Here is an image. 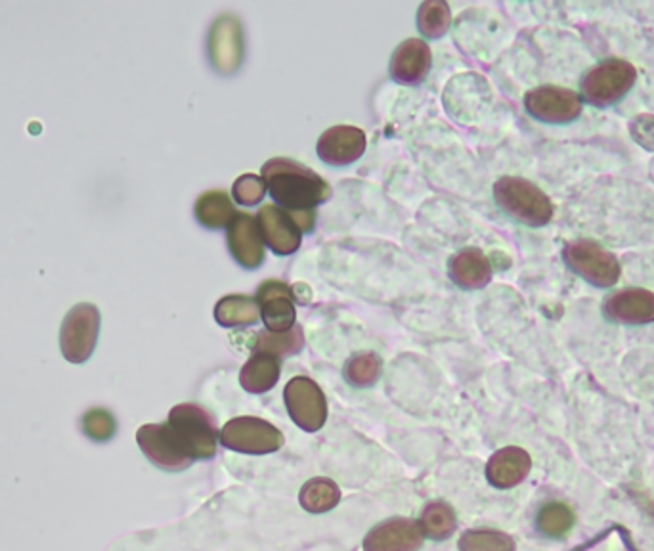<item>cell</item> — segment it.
<instances>
[{
    "instance_id": "cell-21",
    "label": "cell",
    "mask_w": 654,
    "mask_h": 551,
    "mask_svg": "<svg viewBox=\"0 0 654 551\" xmlns=\"http://www.w3.org/2000/svg\"><path fill=\"white\" fill-rule=\"evenodd\" d=\"M279 373H282L279 359L264 354V352H256L243 365L242 372H240V383L247 393L263 394L276 386Z\"/></svg>"
},
{
    "instance_id": "cell-6",
    "label": "cell",
    "mask_w": 654,
    "mask_h": 551,
    "mask_svg": "<svg viewBox=\"0 0 654 551\" xmlns=\"http://www.w3.org/2000/svg\"><path fill=\"white\" fill-rule=\"evenodd\" d=\"M101 310L93 303H81L65 315L60 328V349L67 362L83 364L93 357L101 336Z\"/></svg>"
},
{
    "instance_id": "cell-34",
    "label": "cell",
    "mask_w": 654,
    "mask_h": 551,
    "mask_svg": "<svg viewBox=\"0 0 654 551\" xmlns=\"http://www.w3.org/2000/svg\"><path fill=\"white\" fill-rule=\"evenodd\" d=\"M630 135L641 148L654 151V115L643 114L633 117L630 123Z\"/></svg>"
},
{
    "instance_id": "cell-29",
    "label": "cell",
    "mask_w": 654,
    "mask_h": 551,
    "mask_svg": "<svg viewBox=\"0 0 654 551\" xmlns=\"http://www.w3.org/2000/svg\"><path fill=\"white\" fill-rule=\"evenodd\" d=\"M462 551H515V540L507 532L492 529H475L463 532L460 538Z\"/></svg>"
},
{
    "instance_id": "cell-15",
    "label": "cell",
    "mask_w": 654,
    "mask_h": 551,
    "mask_svg": "<svg viewBox=\"0 0 654 551\" xmlns=\"http://www.w3.org/2000/svg\"><path fill=\"white\" fill-rule=\"evenodd\" d=\"M228 245L243 268H259L264 261V237L256 216L235 213L228 226Z\"/></svg>"
},
{
    "instance_id": "cell-8",
    "label": "cell",
    "mask_w": 654,
    "mask_h": 551,
    "mask_svg": "<svg viewBox=\"0 0 654 551\" xmlns=\"http://www.w3.org/2000/svg\"><path fill=\"white\" fill-rule=\"evenodd\" d=\"M525 108L538 121L567 125L582 115L583 100L580 94L565 86L541 85L528 91Z\"/></svg>"
},
{
    "instance_id": "cell-5",
    "label": "cell",
    "mask_w": 654,
    "mask_h": 551,
    "mask_svg": "<svg viewBox=\"0 0 654 551\" xmlns=\"http://www.w3.org/2000/svg\"><path fill=\"white\" fill-rule=\"evenodd\" d=\"M562 261L583 282L601 289L616 286L622 274L619 257L595 240H574L565 245Z\"/></svg>"
},
{
    "instance_id": "cell-24",
    "label": "cell",
    "mask_w": 654,
    "mask_h": 551,
    "mask_svg": "<svg viewBox=\"0 0 654 551\" xmlns=\"http://www.w3.org/2000/svg\"><path fill=\"white\" fill-rule=\"evenodd\" d=\"M341 490L337 483L326 477H316L303 485L300 488L299 501L303 509L308 513H326L339 504Z\"/></svg>"
},
{
    "instance_id": "cell-20",
    "label": "cell",
    "mask_w": 654,
    "mask_h": 551,
    "mask_svg": "<svg viewBox=\"0 0 654 551\" xmlns=\"http://www.w3.org/2000/svg\"><path fill=\"white\" fill-rule=\"evenodd\" d=\"M450 278L455 286L463 289H481L488 286L492 279V265L483 251L470 247V250L455 253L450 261Z\"/></svg>"
},
{
    "instance_id": "cell-11",
    "label": "cell",
    "mask_w": 654,
    "mask_h": 551,
    "mask_svg": "<svg viewBox=\"0 0 654 551\" xmlns=\"http://www.w3.org/2000/svg\"><path fill=\"white\" fill-rule=\"evenodd\" d=\"M423 538L425 534L418 521L394 517L368 532L363 538V551H418Z\"/></svg>"
},
{
    "instance_id": "cell-28",
    "label": "cell",
    "mask_w": 654,
    "mask_h": 551,
    "mask_svg": "<svg viewBox=\"0 0 654 551\" xmlns=\"http://www.w3.org/2000/svg\"><path fill=\"white\" fill-rule=\"evenodd\" d=\"M452 23V12L444 0H428L418 10V28L428 39H441Z\"/></svg>"
},
{
    "instance_id": "cell-19",
    "label": "cell",
    "mask_w": 654,
    "mask_h": 551,
    "mask_svg": "<svg viewBox=\"0 0 654 551\" xmlns=\"http://www.w3.org/2000/svg\"><path fill=\"white\" fill-rule=\"evenodd\" d=\"M530 467H532V459L527 451H523L519 446H505L496 454H492V458L488 459L486 479L492 487L507 490L527 479Z\"/></svg>"
},
{
    "instance_id": "cell-4",
    "label": "cell",
    "mask_w": 654,
    "mask_h": 551,
    "mask_svg": "<svg viewBox=\"0 0 654 551\" xmlns=\"http://www.w3.org/2000/svg\"><path fill=\"white\" fill-rule=\"evenodd\" d=\"M637 81V70L622 57H606L583 73L580 96L595 108H609L619 104Z\"/></svg>"
},
{
    "instance_id": "cell-17",
    "label": "cell",
    "mask_w": 654,
    "mask_h": 551,
    "mask_svg": "<svg viewBox=\"0 0 654 551\" xmlns=\"http://www.w3.org/2000/svg\"><path fill=\"white\" fill-rule=\"evenodd\" d=\"M433 54L425 41L408 39L391 57V77L400 85H418L428 77Z\"/></svg>"
},
{
    "instance_id": "cell-33",
    "label": "cell",
    "mask_w": 654,
    "mask_h": 551,
    "mask_svg": "<svg viewBox=\"0 0 654 551\" xmlns=\"http://www.w3.org/2000/svg\"><path fill=\"white\" fill-rule=\"evenodd\" d=\"M266 190L268 188L264 184L263 177L242 174L240 179L235 180L232 193L240 205H259L264 200Z\"/></svg>"
},
{
    "instance_id": "cell-18",
    "label": "cell",
    "mask_w": 654,
    "mask_h": 551,
    "mask_svg": "<svg viewBox=\"0 0 654 551\" xmlns=\"http://www.w3.org/2000/svg\"><path fill=\"white\" fill-rule=\"evenodd\" d=\"M209 51L219 72L232 73L240 67L243 52L242 29L235 18L224 15L217 20L209 39Z\"/></svg>"
},
{
    "instance_id": "cell-16",
    "label": "cell",
    "mask_w": 654,
    "mask_h": 551,
    "mask_svg": "<svg viewBox=\"0 0 654 551\" xmlns=\"http://www.w3.org/2000/svg\"><path fill=\"white\" fill-rule=\"evenodd\" d=\"M264 244L276 255H293L300 247V232L297 222L293 221L287 211L277 208L276 203H266L256 215Z\"/></svg>"
},
{
    "instance_id": "cell-10",
    "label": "cell",
    "mask_w": 654,
    "mask_h": 551,
    "mask_svg": "<svg viewBox=\"0 0 654 551\" xmlns=\"http://www.w3.org/2000/svg\"><path fill=\"white\" fill-rule=\"evenodd\" d=\"M255 299L261 307V318L266 330L279 333V331H289L295 328V320H297L295 294L287 284L268 279L261 284Z\"/></svg>"
},
{
    "instance_id": "cell-1",
    "label": "cell",
    "mask_w": 654,
    "mask_h": 551,
    "mask_svg": "<svg viewBox=\"0 0 654 551\" xmlns=\"http://www.w3.org/2000/svg\"><path fill=\"white\" fill-rule=\"evenodd\" d=\"M263 180L277 208L289 215L316 211L331 198V187L318 172L295 159L274 158L263 166Z\"/></svg>"
},
{
    "instance_id": "cell-30",
    "label": "cell",
    "mask_w": 654,
    "mask_h": 551,
    "mask_svg": "<svg viewBox=\"0 0 654 551\" xmlns=\"http://www.w3.org/2000/svg\"><path fill=\"white\" fill-rule=\"evenodd\" d=\"M81 430L94 443H107L117 433V420L106 409L86 410L83 417H81Z\"/></svg>"
},
{
    "instance_id": "cell-2",
    "label": "cell",
    "mask_w": 654,
    "mask_h": 551,
    "mask_svg": "<svg viewBox=\"0 0 654 551\" xmlns=\"http://www.w3.org/2000/svg\"><path fill=\"white\" fill-rule=\"evenodd\" d=\"M167 433L171 435L172 443L186 458L211 459L217 454L219 438L214 430L211 415L198 404H178L169 412V420L165 422Z\"/></svg>"
},
{
    "instance_id": "cell-14",
    "label": "cell",
    "mask_w": 654,
    "mask_h": 551,
    "mask_svg": "<svg viewBox=\"0 0 654 551\" xmlns=\"http://www.w3.org/2000/svg\"><path fill=\"white\" fill-rule=\"evenodd\" d=\"M604 316L616 324L645 326L654 322V294L645 287H626L611 297L603 305Z\"/></svg>"
},
{
    "instance_id": "cell-3",
    "label": "cell",
    "mask_w": 654,
    "mask_h": 551,
    "mask_svg": "<svg viewBox=\"0 0 654 551\" xmlns=\"http://www.w3.org/2000/svg\"><path fill=\"white\" fill-rule=\"evenodd\" d=\"M494 198L507 215L532 229L546 226L553 219V203L548 193L520 177H502L494 184Z\"/></svg>"
},
{
    "instance_id": "cell-23",
    "label": "cell",
    "mask_w": 654,
    "mask_h": 551,
    "mask_svg": "<svg viewBox=\"0 0 654 551\" xmlns=\"http://www.w3.org/2000/svg\"><path fill=\"white\" fill-rule=\"evenodd\" d=\"M196 216L205 229H224L235 216L234 203L224 190H209L196 203Z\"/></svg>"
},
{
    "instance_id": "cell-27",
    "label": "cell",
    "mask_w": 654,
    "mask_h": 551,
    "mask_svg": "<svg viewBox=\"0 0 654 551\" xmlns=\"http://www.w3.org/2000/svg\"><path fill=\"white\" fill-rule=\"evenodd\" d=\"M536 524L541 534L561 538L574 527V511L562 501H549L538 511Z\"/></svg>"
},
{
    "instance_id": "cell-32",
    "label": "cell",
    "mask_w": 654,
    "mask_h": 551,
    "mask_svg": "<svg viewBox=\"0 0 654 551\" xmlns=\"http://www.w3.org/2000/svg\"><path fill=\"white\" fill-rule=\"evenodd\" d=\"M572 551H637L632 538L622 527H612V529L604 530L599 537L590 540L588 544L582 548H577Z\"/></svg>"
},
{
    "instance_id": "cell-12",
    "label": "cell",
    "mask_w": 654,
    "mask_h": 551,
    "mask_svg": "<svg viewBox=\"0 0 654 551\" xmlns=\"http://www.w3.org/2000/svg\"><path fill=\"white\" fill-rule=\"evenodd\" d=\"M136 443L144 452V456L164 471H184L192 466V459L186 458L184 454L178 451L177 444L172 443L165 423L143 425L136 433Z\"/></svg>"
},
{
    "instance_id": "cell-25",
    "label": "cell",
    "mask_w": 654,
    "mask_h": 551,
    "mask_svg": "<svg viewBox=\"0 0 654 551\" xmlns=\"http://www.w3.org/2000/svg\"><path fill=\"white\" fill-rule=\"evenodd\" d=\"M305 347V333L300 326H295L289 331L263 330L256 333L255 351L271 354L276 359H285L297 354Z\"/></svg>"
},
{
    "instance_id": "cell-9",
    "label": "cell",
    "mask_w": 654,
    "mask_h": 551,
    "mask_svg": "<svg viewBox=\"0 0 654 551\" xmlns=\"http://www.w3.org/2000/svg\"><path fill=\"white\" fill-rule=\"evenodd\" d=\"M285 409L292 415L293 423L306 433H316L327 420L326 394L316 381L299 375L293 378L284 391Z\"/></svg>"
},
{
    "instance_id": "cell-13",
    "label": "cell",
    "mask_w": 654,
    "mask_h": 551,
    "mask_svg": "<svg viewBox=\"0 0 654 551\" xmlns=\"http://www.w3.org/2000/svg\"><path fill=\"white\" fill-rule=\"evenodd\" d=\"M316 151L327 166H350L366 151V133L350 125H337L321 135Z\"/></svg>"
},
{
    "instance_id": "cell-22",
    "label": "cell",
    "mask_w": 654,
    "mask_h": 551,
    "mask_svg": "<svg viewBox=\"0 0 654 551\" xmlns=\"http://www.w3.org/2000/svg\"><path fill=\"white\" fill-rule=\"evenodd\" d=\"M214 318L224 328L253 326L261 318V307L250 295H226L214 307Z\"/></svg>"
},
{
    "instance_id": "cell-31",
    "label": "cell",
    "mask_w": 654,
    "mask_h": 551,
    "mask_svg": "<svg viewBox=\"0 0 654 551\" xmlns=\"http://www.w3.org/2000/svg\"><path fill=\"white\" fill-rule=\"evenodd\" d=\"M347 380L356 386H370L381 375V359L373 352H363L349 360L345 368Z\"/></svg>"
},
{
    "instance_id": "cell-26",
    "label": "cell",
    "mask_w": 654,
    "mask_h": 551,
    "mask_svg": "<svg viewBox=\"0 0 654 551\" xmlns=\"http://www.w3.org/2000/svg\"><path fill=\"white\" fill-rule=\"evenodd\" d=\"M420 524L425 537L433 538V540H446L457 529V517L449 504L431 501L428 504V508L423 509Z\"/></svg>"
},
{
    "instance_id": "cell-7",
    "label": "cell",
    "mask_w": 654,
    "mask_h": 551,
    "mask_svg": "<svg viewBox=\"0 0 654 551\" xmlns=\"http://www.w3.org/2000/svg\"><path fill=\"white\" fill-rule=\"evenodd\" d=\"M222 446L242 454H272L284 446L285 438L276 425L261 417H234L221 430Z\"/></svg>"
}]
</instances>
